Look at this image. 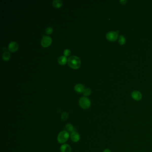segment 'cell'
Returning <instances> with one entry per match:
<instances>
[{
	"mask_svg": "<svg viewBox=\"0 0 152 152\" xmlns=\"http://www.w3.org/2000/svg\"><path fill=\"white\" fill-rule=\"evenodd\" d=\"M58 61L60 65H65L67 61L66 56H61L59 58Z\"/></svg>",
	"mask_w": 152,
	"mask_h": 152,
	"instance_id": "11",
	"label": "cell"
},
{
	"mask_svg": "<svg viewBox=\"0 0 152 152\" xmlns=\"http://www.w3.org/2000/svg\"><path fill=\"white\" fill-rule=\"evenodd\" d=\"M66 129L69 132H73L74 130V127L71 124H68L66 126Z\"/></svg>",
	"mask_w": 152,
	"mask_h": 152,
	"instance_id": "15",
	"label": "cell"
},
{
	"mask_svg": "<svg viewBox=\"0 0 152 152\" xmlns=\"http://www.w3.org/2000/svg\"><path fill=\"white\" fill-rule=\"evenodd\" d=\"M91 94V89L88 88H87L86 89H85V90H84L83 91V94H84L85 96H88L89 95H90Z\"/></svg>",
	"mask_w": 152,
	"mask_h": 152,
	"instance_id": "16",
	"label": "cell"
},
{
	"mask_svg": "<svg viewBox=\"0 0 152 152\" xmlns=\"http://www.w3.org/2000/svg\"><path fill=\"white\" fill-rule=\"evenodd\" d=\"M63 54H64L65 56H67L71 54V51L69 49H66L64 51Z\"/></svg>",
	"mask_w": 152,
	"mask_h": 152,
	"instance_id": "19",
	"label": "cell"
},
{
	"mask_svg": "<svg viewBox=\"0 0 152 152\" xmlns=\"http://www.w3.org/2000/svg\"><path fill=\"white\" fill-rule=\"evenodd\" d=\"M52 5L56 8H59L63 5V2L61 0H54L52 2Z\"/></svg>",
	"mask_w": 152,
	"mask_h": 152,
	"instance_id": "12",
	"label": "cell"
},
{
	"mask_svg": "<svg viewBox=\"0 0 152 152\" xmlns=\"http://www.w3.org/2000/svg\"><path fill=\"white\" fill-rule=\"evenodd\" d=\"M10 56H11V55H10V53L8 52V51H6V52L4 53V54H3L2 58L5 61H8L10 59Z\"/></svg>",
	"mask_w": 152,
	"mask_h": 152,
	"instance_id": "13",
	"label": "cell"
},
{
	"mask_svg": "<svg viewBox=\"0 0 152 152\" xmlns=\"http://www.w3.org/2000/svg\"><path fill=\"white\" fill-rule=\"evenodd\" d=\"M127 2L126 1H124V0H123V1H120V2L121 3V4H125Z\"/></svg>",
	"mask_w": 152,
	"mask_h": 152,
	"instance_id": "21",
	"label": "cell"
},
{
	"mask_svg": "<svg viewBox=\"0 0 152 152\" xmlns=\"http://www.w3.org/2000/svg\"><path fill=\"white\" fill-rule=\"evenodd\" d=\"M118 42H119V44L120 45H124L126 43V39L123 36H120L119 38Z\"/></svg>",
	"mask_w": 152,
	"mask_h": 152,
	"instance_id": "14",
	"label": "cell"
},
{
	"mask_svg": "<svg viewBox=\"0 0 152 152\" xmlns=\"http://www.w3.org/2000/svg\"><path fill=\"white\" fill-rule=\"evenodd\" d=\"M69 137L68 132L66 130H63L60 132L58 136V141L60 144H64L68 140Z\"/></svg>",
	"mask_w": 152,
	"mask_h": 152,
	"instance_id": "2",
	"label": "cell"
},
{
	"mask_svg": "<svg viewBox=\"0 0 152 152\" xmlns=\"http://www.w3.org/2000/svg\"><path fill=\"white\" fill-rule=\"evenodd\" d=\"M52 43L51 38L48 36H43L41 40V45L44 47H47L49 46Z\"/></svg>",
	"mask_w": 152,
	"mask_h": 152,
	"instance_id": "4",
	"label": "cell"
},
{
	"mask_svg": "<svg viewBox=\"0 0 152 152\" xmlns=\"http://www.w3.org/2000/svg\"><path fill=\"white\" fill-rule=\"evenodd\" d=\"M118 37V32L110 31L107 33L106 38L108 40L111 42L116 41Z\"/></svg>",
	"mask_w": 152,
	"mask_h": 152,
	"instance_id": "5",
	"label": "cell"
},
{
	"mask_svg": "<svg viewBox=\"0 0 152 152\" xmlns=\"http://www.w3.org/2000/svg\"><path fill=\"white\" fill-rule=\"evenodd\" d=\"M103 152H111V150L108 149V148H106L104 150Z\"/></svg>",
	"mask_w": 152,
	"mask_h": 152,
	"instance_id": "20",
	"label": "cell"
},
{
	"mask_svg": "<svg viewBox=\"0 0 152 152\" xmlns=\"http://www.w3.org/2000/svg\"><path fill=\"white\" fill-rule=\"evenodd\" d=\"M68 64L71 68L74 69L80 68L81 65V61L79 58L76 56H71L69 58Z\"/></svg>",
	"mask_w": 152,
	"mask_h": 152,
	"instance_id": "1",
	"label": "cell"
},
{
	"mask_svg": "<svg viewBox=\"0 0 152 152\" xmlns=\"http://www.w3.org/2000/svg\"><path fill=\"white\" fill-rule=\"evenodd\" d=\"M68 114L66 112H64L62 115L61 118L63 120H66L67 118H68Z\"/></svg>",
	"mask_w": 152,
	"mask_h": 152,
	"instance_id": "18",
	"label": "cell"
},
{
	"mask_svg": "<svg viewBox=\"0 0 152 152\" xmlns=\"http://www.w3.org/2000/svg\"><path fill=\"white\" fill-rule=\"evenodd\" d=\"M18 48V45L17 43L14 41L11 42L9 43L8 46V49L9 51L11 52H14L16 51Z\"/></svg>",
	"mask_w": 152,
	"mask_h": 152,
	"instance_id": "6",
	"label": "cell"
},
{
	"mask_svg": "<svg viewBox=\"0 0 152 152\" xmlns=\"http://www.w3.org/2000/svg\"><path fill=\"white\" fill-rule=\"evenodd\" d=\"M74 90L78 93L83 92L84 90H85V87L84 85L82 84H77L74 86Z\"/></svg>",
	"mask_w": 152,
	"mask_h": 152,
	"instance_id": "10",
	"label": "cell"
},
{
	"mask_svg": "<svg viewBox=\"0 0 152 152\" xmlns=\"http://www.w3.org/2000/svg\"><path fill=\"white\" fill-rule=\"evenodd\" d=\"M60 151L61 152H71V148L69 145L64 144L60 147Z\"/></svg>",
	"mask_w": 152,
	"mask_h": 152,
	"instance_id": "9",
	"label": "cell"
},
{
	"mask_svg": "<svg viewBox=\"0 0 152 152\" xmlns=\"http://www.w3.org/2000/svg\"><path fill=\"white\" fill-rule=\"evenodd\" d=\"M79 104L83 109H87L91 105V102L89 99L86 97H82L79 100Z\"/></svg>",
	"mask_w": 152,
	"mask_h": 152,
	"instance_id": "3",
	"label": "cell"
},
{
	"mask_svg": "<svg viewBox=\"0 0 152 152\" xmlns=\"http://www.w3.org/2000/svg\"><path fill=\"white\" fill-rule=\"evenodd\" d=\"M53 31V29L51 27H48L46 28L45 32L48 34H50L51 33H52Z\"/></svg>",
	"mask_w": 152,
	"mask_h": 152,
	"instance_id": "17",
	"label": "cell"
},
{
	"mask_svg": "<svg viewBox=\"0 0 152 152\" xmlns=\"http://www.w3.org/2000/svg\"><path fill=\"white\" fill-rule=\"evenodd\" d=\"M132 99L136 101L141 100L142 98V95L141 93L138 91H135L132 93Z\"/></svg>",
	"mask_w": 152,
	"mask_h": 152,
	"instance_id": "7",
	"label": "cell"
},
{
	"mask_svg": "<svg viewBox=\"0 0 152 152\" xmlns=\"http://www.w3.org/2000/svg\"><path fill=\"white\" fill-rule=\"evenodd\" d=\"M70 137L71 141L74 142H77L80 140V136L77 132H72Z\"/></svg>",
	"mask_w": 152,
	"mask_h": 152,
	"instance_id": "8",
	"label": "cell"
}]
</instances>
